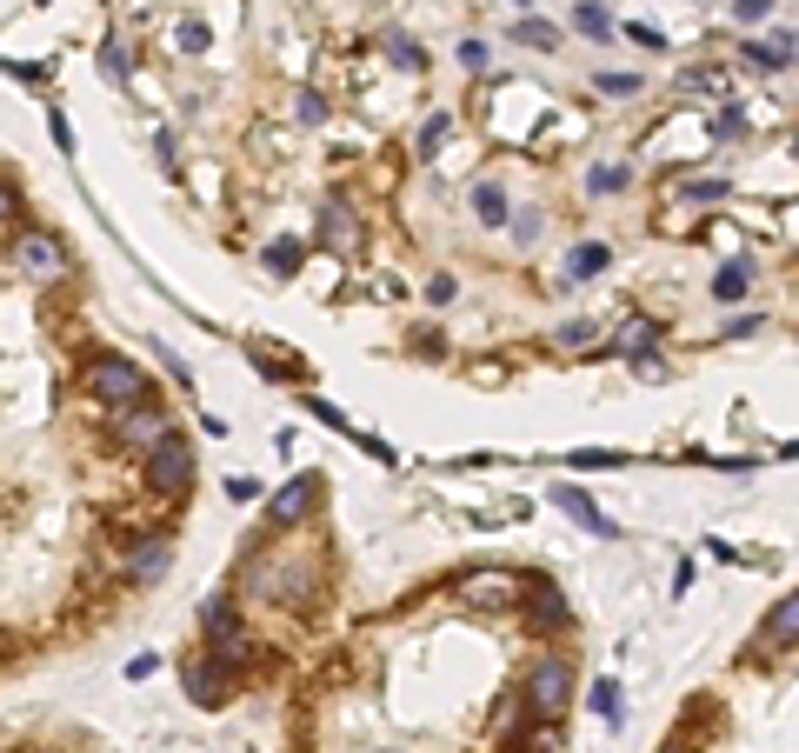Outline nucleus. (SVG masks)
<instances>
[{
  "mask_svg": "<svg viewBox=\"0 0 799 753\" xmlns=\"http://www.w3.org/2000/svg\"><path fill=\"white\" fill-rule=\"evenodd\" d=\"M320 240H327V247H353V240H360V227H353V214H347L340 200L320 214Z\"/></svg>",
  "mask_w": 799,
  "mask_h": 753,
  "instance_id": "18",
  "label": "nucleus"
},
{
  "mask_svg": "<svg viewBox=\"0 0 799 753\" xmlns=\"http://www.w3.org/2000/svg\"><path fill=\"white\" fill-rule=\"evenodd\" d=\"M567 687H573L567 661H560V654H540L533 674H527V714H533V721H553V714L567 707Z\"/></svg>",
  "mask_w": 799,
  "mask_h": 753,
  "instance_id": "4",
  "label": "nucleus"
},
{
  "mask_svg": "<svg viewBox=\"0 0 799 753\" xmlns=\"http://www.w3.org/2000/svg\"><path fill=\"white\" fill-rule=\"evenodd\" d=\"M293 113H300L307 127H320V120H327V100H320L313 87H300V93H293Z\"/></svg>",
  "mask_w": 799,
  "mask_h": 753,
  "instance_id": "31",
  "label": "nucleus"
},
{
  "mask_svg": "<svg viewBox=\"0 0 799 753\" xmlns=\"http://www.w3.org/2000/svg\"><path fill=\"white\" fill-rule=\"evenodd\" d=\"M167 434H173V427H167L153 407H120V440H133V447H147V454H153Z\"/></svg>",
  "mask_w": 799,
  "mask_h": 753,
  "instance_id": "10",
  "label": "nucleus"
},
{
  "mask_svg": "<svg viewBox=\"0 0 799 753\" xmlns=\"http://www.w3.org/2000/svg\"><path fill=\"white\" fill-rule=\"evenodd\" d=\"M573 467H620V454H607V447H580Z\"/></svg>",
  "mask_w": 799,
  "mask_h": 753,
  "instance_id": "40",
  "label": "nucleus"
},
{
  "mask_svg": "<svg viewBox=\"0 0 799 753\" xmlns=\"http://www.w3.org/2000/svg\"><path fill=\"white\" fill-rule=\"evenodd\" d=\"M467 601H473V607H500V601H513V581H507V574H473V581H467Z\"/></svg>",
  "mask_w": 799,
  "mask_h": 753,
  "instance_id": "19",
  "label": "nucleus"
},
{
  "mask_svg": "<svg viewBox=\"0 0 799 753\" xmlns=\"http://www.w3.org/2000/svg\"><path fill=\"white\" fill-rule=\"evenodd\" d=\"M187 480H193V447H187V434H167V440L147 454V487H153L160 501H173V494H187Z\"/></svg>",
  "mask_w": 799,
  "mask_h": 753,
  "instance_id": "3",
  "label": "nucleus"
},
{
  "mask_svg": "<svg viewBox=\"0 0 799 753\" xmlns=\"http://www.w3.org/2000/svg\"><path fill=\"white\" fill-rule=\"evenodd\" d=\"M40 7H47V0H40Z\"/></svg>",
  "mask_w": 799,
  "mask_h": 753,
  "instance_id": "47",
  "label": "nucleus"
},
{
  "mask_svg": "<svg viewBox=\"0 0 799 753\" xmlns=\"http://www.w3.org/2000/svg\"><path fill=\"white\" fill-rule=\"evenodd\" d=\"M47 133H53V147H60V153H73V133H67V113H47Z\"/></svg>",
  "mask_w": 799,
  "mask_h": 753,
  "instance_id": "42",
  "label": "nucleus"
},
{
  "mask_svg": "<svg viewBox=\"0 0 799 753\" xmlns=\"http://www.w3.org/2000/svg\"><path fill=\"white\" fill-rule=\"evenodd\" d=\"M447 127H453V113H447V107H440V113H427V127H420V160H433V153H440Z\"/></svg>",
  "mask_w": 799,
  "mask_h": 753,
  "instance_id": "26",
  "label": "nucleus"
},
{
  "mask_svg": "<svg viewBox=\"0 0 799 753\" xmlns=\"http://www.w3.org/2000/svg\"><path fill=\"white\" fill-rule=\"evenodd\" d=\"M540 227H547V214H520V220H513V240H520V247H533V240H540Z\"/></svg>",
  "mask_w": 799,
  "mask_h": 753,
  "instance_id": "37",
  "label": "nucleus"
},
{
  "mask_svg": "<svg viewBox=\"0 0 799 753\" xmlns=\"http://www.w3.org/2000/svg\"><path fill=\"white\" fill-rule=\"evenodd\" d=\"M527 753H560V741H553V727L540 721V734H527Z\"/></svg>",
  "mask_w": 799,
  "mask_h": 753,
  "instance_id": "43",
  "label": "nucleus"
},
{
  "mask_svg": "<svg viewBox=\"0 0 799 753\" xmlns=\"http://www.w3.org/2000/svg\"><path fill=\"white\" fill-rule=\"evenodd\" d=\"M513 40H520V47H560V33H553L547 20H520V27H513Z\"/></svg>",
  "mask_w": 799,
  "mask_h": 753,
  "instance_id": "27",
  "label": "nucleus"
},
{
  "mask_svg": "<svg viewBox=\"0 0 799 753\" xmlns=\"http://www.w3.org/2000/svg\"><path fill=\"white\" fill-rule=\"evenodd\" d=\"M573 27H580L587 40H613V13H607L600 0H580V7H573Z\"/></svg>",
  "mask_w": 799,
  "mask_h": 753,
  "instance_id": "20",
  "label": "nucleus"
},
{
  "mask_svg": "<svg viewBox=\"0 0 799 753\" xmlns=\"http://www.w3.org/2000/svg\"><path fill=\"white\" fill-rule=\"evenodd\" d=\"M173 40H180V53H207V40H213V33H207V20H180V33H173Z\"/></svg>",
  "mask_w": 799,
  "mask_h": 753,
  "instance_id": "30",
  "label": "nucleus"
},
{
  "mask_svg": "<svg viewBox=\"0 0 799 753\" xmlns=\"http://www.w3.org/2000/svg\"><path fill=\"white\" fill-rule=\"evenodd\" d=\"M713 133H720V140H740V133H747V120L727 107V113H713Z\"/></svg>",
  "mask_w": 799,
  "mask_h": 753,
  "instance_id": "39",
  "label": "nucleus"
},
{
  "mask_svg": "<svg viewBox=\"0 0 799 753\" xmlns=\"http://www.w3.org/2000/svg\"><path fill=\"white\" fill-rule=\"evenodd\" d=\"M87 394L107 400V407H147V400H153V380H147L127 354H93V360H87Z\"/></svg>",
  "mask_w": 799,
  "mask_h": 753,
  "instance_id": "1",
  "label": "nucleus"
},
{
  "mask_svg": "<svg viewBox=\"0 0 799 753\" xmlns=\"http://www.w3.org/2000/svg\"><path fill=\"white\" fill-rule=\"evenodd\" d=\"M153 667H160V661H153V654H133V661H127V681H147V674H153Z\"/></svg>",
  "mask_w": 799,
  "mask_h": 753,
  "instance_id": "45",
  "label": "nucleus"
},
{
  "mask_svg": "<svg viewBox=\"0 0 799 753\" xmlns=\"http://www.w3.org/2000/svg\"><path fill=\"white\" fill-rule=\"evenodd\" d=\"M747 60L753 67H799V33H773V40H760V47H747Z\"/></svg>",
  "mask_w": 799,
  "mask_h": 753,
  "instance_id": "14",
  "label": "nucleus"
},
{
  "mask_svg": "<svg viewBox=\"0 0 799 753\" xmlns=\"http://www.w3.org/2000/svg\"><path fill=\"white\" fill-rule=\"evenodd\" d=\"M100 60H107V80H120V73H127V53H120V40H107V47H100Z\"/></svg>",
  "mask_w": 799,
  "mask_h": 753,
  "instance_id": "41",
  "label": "nucleus"
},
{
  "mask_svg": "<svg viewBox=\"0 0 799 753\" xmlns=\"http://www.w3.org/2000/svg\"><path fill=\"white\" fill-rule=\"evenodd\" d=\"M513 7H527V0H513Z\"/></svg>",
  "mask_w": 799,
  "mask_h": 753,
  "instance_id": "46",
  "label": "nucleus"
},
{
  "mask_svg": "<svg viewBox=\"0 0 799 753\" xmlns=\"http://www.w3.org/2000/svg\"><path fill=\"white\" fill-rule=\"evenodd\" d=\"M247 587L267 594V601H307V594H313V574L293 567V561H253V567H247Z\"/></svg>",
  "mask_w": 799,
  "mask_h": 753,
  "instance_id": "6",
  "label": "nucleus"
},
{
  "mask_svg": "<svg viewBox=\"0 0 799 753\" xmlns=\"http://www.w3.org/2000/svg\"><path fill=\"white\" fill-rule=\"evenodd\" d=\"M627 180H633L627 167H593V174H587V194H620Z\"/></svg>",
  "mask_w": 799,
  "mask_h": 753,
  "instance_id": "29",
  "label": "nucleus"
},
{
  "mask_svg": "<svg viewBox=\"0 0 799 753\" xmlns=\"http://www.w3.org/2000/svg\"><path fill=\"white\" fill-rule=\"evenodd\" d=\"M320 487H327L320 474H300V480H287V487L273 494V507H267V521H273V527H293V521H307V507L320 501Z\"/></svg>",
  "mask_w": 799,
  "mask_h": 753,
  "instance_id": "7",
  "label": "nucleus"
},
{
  "mask_svg": "<svg viewBox=\"0 0 799 753\" xmlns=\"http://www.w3.org/2000/svg\"><path fill=\"white\" fill-rule=\"evenodd\" d=\"M200 627H207V641H213V661H220V667H240V661H247V634H240V614H233V601H227V594H213V601L200 607Z\"/></svg>",
  "mask_w": 799,
  "mask_h": 753,
  "instance_id": "5",
  "label": "nucleus"
},
{
  "mask_svg": "<svg viewBox=\"0 0 799 753\" xmlns=\"http://www.w3.org/2000/svg\"><path fill=\"white\" fill-rule=\"evenodd\" d=\"M593 87H600V93H620V100H627V93H640V73H613V67H600V73H593Z\"/></svg>",
  "mask_w": 799,
  "mask_h": 753,
  "instance_id": "28",
  "label": "nucleus"
},
{
  "mask_svg": "<svg viewBox=\"0 0 799 753\" xmlns=\"http://www.w3.org/2000/svg\"><path fill=\"white\" fill-rule=\"evenodd\" d=\"M627 33H633V40H640V47H653V53H660V47H667V33H660V27H627Z\"/></svg>",
  "mask_w": 799,
  "mask_h": 753,
  "instance_id": "44",
  "label": "nucleus"
},
{
  "mask_svg": "<svg viewBox=\"0 0 799 753\" xmlns=\"http://www.w3.org/2000/svg\"><path fill=\"white\" fill-rule=\"evenodd\" d=\"M773 7H780V0H733V20H740V27H760Z\"/></svg>",
  "mask_w": 799,
  "mask_h": 753,
  "instance_id": "32",
  "label": "nucleus"
},
{
  "mask_svg": "<svg viewBox=\"0 0 799 753\" xmlns=\"http://www.w3.org/2000/svg\"><path fill=\"white\" fill-rule=\"evenodd\" d=\"M7 267H13L20 280H33V287H53V280H67V247H60L47 227H27V234H13V247H7Z\"/></svg>",
  "mask_w": 799,
  "mask_h": 753,
  "instance_id": "2",
  "label": "nucleus"
},
{
  "mask_svg": "<svg viewBox=\"0 0 799 753\" xmlns=\"http://www.w3.org/2000/svg\"><path fill=\"white\" fill-rule=\"evenodd\" d=\"M600 267H613V247H607V240H580V247L567 254V267H560V280L580 287V280H593Z\"/></svg>",
  "mask_w": 799,
  "mask_h": 753,
  "instance_id": "11",
  "label": "nucleus"
},
{
  "mask_svg": "<svg viewBox=\"0 0 799 753\" xmlns=\"http://www.w3.org/2000/svg\"><path fill=\"white\" fill-rule=\"evenodd\" d=\"M473 214H480V227H507V214H513L507 187H500V180H480V187H473Z\"/></svg>",
  "mask_w": 799,
  "mask_h": 753,
  "instance_id": "15",
  "label": "nucleus"
},
{
  "mask_svg": "<svg viewBox=\"0 0 799 753\" xmlns=\"http://www.w3.org/2000/svg\"><path fill=\"white\" fill-rule=\"evenodd\" d=\"M533 621H540V627H567V601H560V587L533 581Z\"/></svg>",
  "mask_w": 799,
  "mask_h": 753,
  "instance_id": "22",
  "label": "nucleus"
},
{
  "mask_svg": "<svg viewBox=\"0 0 799 753\" xmlns=\"http://www.w3.org/2000/svg\"><path fill=\"white\" fill-rule=\"evenodd\" d=\"M300 254H307V247L280 234V240H267V254H260V260H267V274H293V267H300Z\"/></svg>",
  "mask_w": 799,
  "mask_h": 753,
  "instance_id": "24",
  "label": "nucleus"
},
{
  "mask_svg": "<svg viewBox=\"0 0 799 753\" xmlns=\"http://www.w3.org/2000/svg\"><path fill=\"white\" fill-rule=\"evenodd\" d=\"M387 53H393V60H400V67H407V73H420V67H427V47H420V40H413V33H400V27H393V33H387Z\"/></svg>",
  "mask_w": 799,
  "mask_h": 753,
  "instance_id": "23",
  "label": "nucleus"
},
{
  "mask_svg": "<svg viewBox=\"0 0 799 753\" xmlns=\"http://www.w3.org/2000/svg\"><path fill=\"white\" fill-rule=\"evenodd\" d=\"M307 414H313V420H327L333 434H353V427H347V414H340L333 400H307Z\"/></svg>",
  "mask_w": 799,
  "mask_h": 753,
  "instance_id": "34",
  "label": "nucleus"
},
{
  "mask_svg": "<svg viewBox=\"0 0 799 753\" xmlns=\"http://www.w3.org/2000/svg\"><path fill=\"white\" fill-rule=\"evenodd\" d=\"M167 561H173V534H147V541L133 547L127 574H133V581H160V574H167Z\"/></svg>",
  "mask_w": 799,
  "mask_h": 753,
  "instance_id": "12",
  "label": "nucleus"
},
{
  "mask_svg": "<svg viewBox=\"0 0 799 753\" xmlns=\"http://www.w3.org/2000/svg\"><path fill=\"white\" fill-rule=\"evenodd\" d=\"M793 641H799V587L760 621V647H793Z\"/></svg>",
  "mask_w": 799,
  "mask_h": 753,
  "instance_id": "13",
  "label": "nucleus"
},
{
  "mask_svg": "<svg viewBox=\"0 0 799 753\" xmlns=\"http://www.w3.org/2000/svg\"><path fill=\"white\" fill-rule=\"evenodd\" d=\"M747 287H753V267H747V260H727V267L713 274V300H740Z\"/></svg>",
  "mask_w": 799,
  "mask_h": 753,
  "instance_id": "21",
  "label": "nucleus"
},
{
  "mask_svg": "<svg viewBox=\"0 0 799 753\" xmlns=\"http://www.w3.org/2000/svg\"><path fill=\"white\" fill-rule=\"evenodd\" d=\"M453 294H460V280H453V274H433V280H427V300H433V307H447Z\"/></svg>",
  "mask_w": 799,
  "mask_h": 753,
  "instance_id": "38",
  "label": "nucleus"
},
{
  "mask_svg": "<svg viewBox=\"0 0 799 753\" xmlns=\"http://www.w3.org/2000/svg\"><path fill=\"white\" fill-rule=\"evenodd\" d=\"M680 194H687V200H727V180H687Z\"/></svg>",
  "mask_w": 799,
  "mask_h": 753,
  "instance_id": "36",
  "label": "nucleus"
},
{
  "mask_svg": "<svg viewBox=\"0 0 799 753\" xmlns=\"http://www.w3.org/2000/svg\"><path fill=\"white\" fill-rule=\"evenodd\" d=\"M553 507H560L567 521H580L587 534H600V541H613V521H607V514H600V507L587 501V487H553Z\"/></svg>",
  "mask_w": 799,
  "mask_h": 753,
  "instance_id": "9",
  "label": "nucleus"
},
{
  "mask_svg": "<svg viewBox=\"0 0 799 753\" xmlns=\"http://www.w3.org/2000/svg\"><path fill=\"white\" fill-rule=\"evenodd\" d=\"M227 501H233V507L260 501V480H253V474H233V480H227Z\"/></svg>",
  "mask_w": 799,
  "mask_h": 753,
  "instance_id": "35",
  "label": "nucleus"
},
{
  "mask_svg": "<svg viewBox=\"0 0 799 753\" xmlns=\"http://www.w3.org/2000/svg\"><path fill=\"white\" fill-rule=\"evenodd\" d=\"M587 707H593L600 721H613V727H627V694H620V681H593V694H587Z\"/></svg>",
  "mask_w": 799,
  "mask_h": 753,
  "instance_id": "17",
  "label": "nucleus"
},
{
  "mask_svg": "<svg viewBox=\"0 0 799 753\" xmlns=\"http://www.w3.org/2000/svg\"><path fill=\"white\" fill-rule=\"evenodd\" d=\"M467 73H487V40H460V53H453Z\"/></svg>",
  "mask_w": 799,
  "mask_h": 753,
  "instance_id": "33",
  "label": "nucleus"
},
{
  "mask_svg": "<svg viewBox=\"0 0 799 753\" xmlns=\"http://www.w3.org/2000/svg\"><path fill=\"white\" fill-rule=\"evenodd\" d=\"M660 340V327L653 320H627L620 334H613V354H627V360H647V347Z\"/></svg>",
  "mask_w": 799,
  "mask_h": 753,
  "instance_id": "16",
  "label": "nucleus"
},
{
  "mask_svg": "<svg viewBox=\"0 0 799 753\" xmlns=\"http://www.w3.org/2000/svg\"><path fill=\"white\" fill-rule=\"evenodd\" d=\"M593 340H600L593 320H567V327H553V347H560V354H580V347H593Z\"/></svg>",
  "mask_w": 799,
  "mask_h": 753,
  "instance_id": "25",
  "label": "nucleus"
},
{
  "mask_svg": "<svg viewBox=\"0 0 799 753\" xmlns=\"http://www.w3.org/2000/svg\"><path fill=\"white\" fill-rule=\"evenodd\" d=\"M180 687H187L193 707H220V661H213V654H193V661L180 667Z\"/></svg>",
  "mask_w": 799,
  "mask_h": 753,
  "instance_id": "8",
  "label": "nucleus"
}]
</instances>
